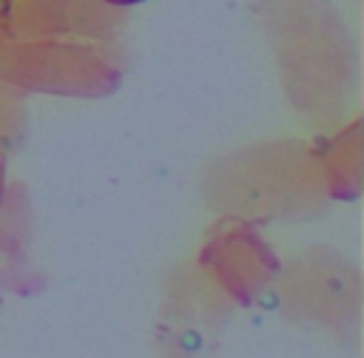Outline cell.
<instances>
[{
	"label": "cell",
	"instance_id": "obj_1",
	"mask_svg": "<svg viewBox=\"0 0 364 358\" xmlns=\"http://www.w3.org/2000/svg\"><path fill=\"white\" fill-rule=\"evenodd\" d=\"M111 6H136V3H145V0H105Z\"/></svg>",
	"mask_w": 364,
	"mask_h": 358
}]
</instances>
